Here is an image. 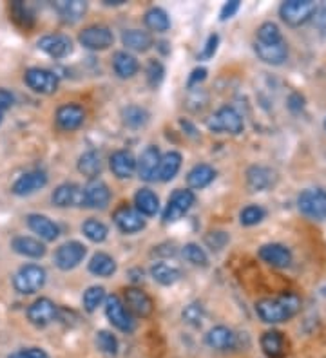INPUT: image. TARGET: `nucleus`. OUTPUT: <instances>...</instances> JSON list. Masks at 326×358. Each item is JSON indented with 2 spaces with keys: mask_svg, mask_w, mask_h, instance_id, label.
<instances>
[{
  "mask_svg": "<svg viewBox=\"0 0 326 358\" xmlns=\"http://www.w3.org/2000/svg\"><path fill=\"white\" fill-rule=\"evenodd\" d=\"M254 51L265 64L270 66H281L288 58L287 40L283 38L281 31L274 22H265L257 27Z\"/></svg>",
  "mask_w": 326,
  "mask_h": 358,
  "instance_id": "1",
  "label": "nucleus"
},
{
  "mask_svg": "<svg viewBox=\"0 0 326 358\" xmlns=\"http://www.w3.org/2000/svg\"><path fill=\"white\" fill-rule=\"evenodd\" d=\"M299 310L301 299L296 293H285L276 299H263L256 304L257 317L266 324L287 322Z\"/></svg>",
  "mask_w": 326,
  "mask_h": 358,
  "instance_id": "2",
  "label": "nucleus"
},
{
  "mask_svg": "<svg viewBox=\"0 0 326 358\" xmlns=\"http://www.w3.org/2000/svg\"><path fill=\"white\" fill-rule=\"evenodd\" d=\"M318 13V4L312 0H287L279 6V17L292 27L303 26Z\"/></svg>",
  "mask_w": 326,
  "mask_h": 358,
  "instance_id": "3",
  "label": "nucleus"
},
{
  "mask_svg": "<svg viewBox=\"0 0 326 358\" xmlns=\"http://www.w3.org/2000/svg\"><path fill=\"white\" fill-rule=\"evenodd\" d=\"M46 270L39 264H24L20 270L15 273L13 286L18 293L22 295H33V293L40 292L46 284Z\"/></svg>",
  "mask_w": 326,
  "mask_h": 358,
  "instance_id": "4",
  "label": "nucleus"
},
{
  "mask_svg": "<svg viewBox=\"0 0 326 358\" xmlns=\"http://www.w3.org/2000/svg\"><path fill=\"white\" fill-rule=\"evenodd\" d=\"M207 127L212 132H226V134H241L245 129L243 118L241 114L234 109V107H222L214 114L212 118H209Z\"/></svg>",
  "mask_w": 326,
  "mask_h": 358,
  "instance_id": "5",
  "label": "nucleus"
},
{
  "mask_svg": "<svg viewBox=\"0 0 326 358\" xmlns=\"http://www.w3.org/2000/svg\"><path fill=\"white\" fill-rule=\"evenodd\" d=\"M301 214L310 219H326V192L321 188H308L297 199Z\"/></svg>",
  "mask_w": 326,
  "mask_h": 358,
  "instance_id": "6",
  "label": "nucleus"
},
{
  "mask_svg": "<svg viewBox=\"0 0 326 358\" xmlns=\"http://www.w3.org/2000/svg\"><path fill=\"white\" fill-rule=\"evenodd\" d=\"M105 315H107L109 322L113 324L114 328L123 333H130L135 329V319L130 311L127 310L125 304L120 301V297L111 295L105 299Z\"/></svg>",
  "mask_w": 326,
  "mask_h": 358,
  "instance_id": "7",
  "label": "nucleus"
},
{
  "mask_svg": "<svg viewBox=\"0 0 326 358\" xmlns=\"http://www.w3.org/2000/svg\"><path fill=\"white\" fill-rule=\"evenodd\" d=\"M24 82L31 91L39 94H53L58 89V76L53 71L42 67H31L24 75Z\"/></svg>",
  "mask_w": 326,
  "mask_h": 358,
  "instance_id": "8",
  "label": "nucleus"
},
{
  "mask_svg": "<svg viewBox=\"0 0 326 358\" xmlns=\"http://www.w3.org/2000/svg\"><path fill=\"white\" fill-rule=\"evenodd\" d=\"M79 42L91 51H105L113 45L114 35L107 26H89L79 35Z\"/></svg>",
  "mask_w": 326,
  "mask_h": 358,
  "instance_id": "9",
  "label": "nucleus"
},
{
  "mask_svg": "<svg viewBox=\"0 0 326 358\" xmlns=\"http://www.w3.org/2000/svg\"><path fill=\"white\" fill-rule=\"evenodd\" d=\"M194 201L196 196L192 190H176L170 196L169 203H167V208L163 212V221L165 223H176V221H179L192 208Z\"/></svg>",
  "mask_w": 326,
  "mask_h": 358,
  "instance_id": "10",
  "label": "nucleus"
},
{
  "mask_svg": "<svg viewBox=\"0 0 326 358\" xmlns=\"http://www.w3.org/2000/svg\"><path fill=\"white\" fill-rule=\"evenodd\" d=\"M87 250L82 243L79 241H69V243H64L60 248L55 252V264H57L60 270L69 271L73 268H76L80 262L86 257Z\"/></svg>",
  "mask_w": 326,
  "mask_h": 358,
  "instance_id": "11",
  "label": "nucleus"
},
{
  "mask_svg": "<svg viewBox=\"0 0 326 358\" xmlns=\"http://www.w3.org/2000/svg\"><path fill=\"white\" fill-rule=\"evenodd\" d=\"M57 306H55V302L49 301V299L42 297L36 299L29 308H27V319L33 326L36 328H46L53 320L57 319Z\"/></svg>",
  "mask_w": 326,
  "mask_h": 358,
  "instance_id": "12",
  "label": "nucleus"
},
{
  "mask_svg": "<svg viewBox=\"0 0 326 358\" xmlns=\"http://www.w3.org/2000/svg\"><path fill=\"white\" fill-rule=\"evenodd\" d=\"M114 224L120 228V231L123 234H136V231L144 230L145 228V219L144 215L140 214L138 210L133 208V206L122 205L120 208H116V212L113 214Z\"/></svg>",
  "mask_w": 326,
  "mask_h": 358,
  "instance_id": "13",
  "label": "nucleus"
},
{
  "mask_svg": "<svg viewBox=\"0 0 326 358\" xmlns=\"http://www.w3.org/2000/svg\"><path fill=\"white\" fill-rule=\"evenodd\" d=\"M82 190H83V206L102 210L109 205L111 192H109V187L102 181V179L98 178L89 179V183H87Z\"/></svg>",
  "mask_w": 326,
  "mask_h": 358,
  "instance_id": "14",
  "label": "nucleus"
},
{
  "mask_svg": "<svg viewBox=\"0 0 326 358\" xmlns=\"http://www.w3.org/2000/svg\"><path fill=\"white\" fill-rule=\"evenodd\" d=\"M55 120H57L58 129H62V131H76V129L82 127L83 120H86V110L76 103H65L58 107Z\"/></svg>",
  "mask_w": 326,
  "mask_h": 358,
  "instance_id": "15",
  "label": "nucleus"
},
{
  "mask_svg": "<svg viewBox=\"0 0 326 358\" xmlns=\"http://www.w3.org/2000/svg\"><path fill=\"white\" fill-rule=\"evenodd\" d=\"M39 49H42L46 55H49L51 58H65L69 57L71 51H73V42H71L69 36L60 35H46L39 40Z\"/></svg>",
  "mask_w": 326,
  "mask_h": 358,
  "instance_id": "16",
  "label": "nucleus"
},
{
  "mask_svg": "<svg viewBox=\"0 0 326 358\" xmlns=\"http://www.w3.org/2000/svg\"><path fill=\"white\" fill-rule=\"evenodd\" d=\"M161 162V154L158 147L154 145H149L147 149L142 152L140 159L136 162V171H138L140 178L144 181H154L158 176V166Z\"/></svg>",
  "mask_w": 326,
  "mask_h": 358,
  "instance_id": "17",
  "label": "nucleus"
},
{
  "mask_svg": "<svg viewBox=\"0 0 326 358\" xmlns=\"http://www.w3.org/2000/svg\"><path fill=\"white\" fill-rule=\"evenodd\" d=\"M123 299H125L123 304L127 306V310H129L130 313L138 315V317H144V319L149 317V315L152 313V310H154V302H152V299L149 297L144 289L127 288Z\"/></svg>",
  "mask_w": 326,
  "mask_h": 358,
  "instance_id": "18",
  "label": "nucleus"
},
{
  "mask_svg": "<svg viewBox=\"0 0 326 358\" xmlns=\"http://www.w3.org/2000/svg\"><path fill=\"white\" fill-rule=\"evenodd\" d=\"M53 205L58 208H67V206H83V190L74 183H64L55 188L51 196Z\"/></svg>",
  "mask_w": 326,
  "mask_h": 358,
  "instance_id": "19",
  "label": "nucleus"
},
{
  "mask_svg": "<svg viewBox=\"0 0 326 358\" xmlns=\"http://www.w3.org/2000/svg\"><path fill=\"white\" fill-rule=\"evenodd\" d=\"M48 185V174L42 171H31L26 172L24 176L17 179L11 187V192L15 196H29V194L36 192L40 188Z\"/></svg>",
  "mask_w": 326,
  "mask_h": 358,
  "instance_id": "20",
  "label": "nucleus"
},
{
  "mask_svg": "<svg viewBox=\"0 0 326 358\" xmlns=\"http://www.w3.org/2000/svg\"><path fill=\"white\" fill-rule=\"evenodd\" d=\"M261 261H265L266 264L274 268H287L290 266L292 254L287 246L278 245V243H270V245H263L259 248Z\"/></svg>",
  "mask_w": 326,
  "mask_h": 358,
  "instance_id": "21",
  "label": "nucleus"
},
{
  "mask_svg": "<svg viewBox=\"0 0 326 358\" xmlns=\"http://www.w3.org/2000/svg\"><path fill=\"white\" fill-rule=\"evenodd\" d=\"M205 342L209 348L217 351H229L234 350L236 344H238V336L232 329L225 328V326H216V328L210 329L205 336Z\"/></svg>",
  "mask_w": 326,
  "mask_h": 358,
  "instance_id": "22",
  "label": "nucleus"
},
{
  "mask_svg": "<svg viewBox=\"0 0 326 358\" xmlns=\"http://www.w3.org/2000/svg\"><path fill=\"white\" fill-rule=\"evenodd\" d=\"M109 165L113 174L120 179L130 178L136 171V159L129 150H116L109 159Z\"/></svg>",
  "mask_w": 326,
  "mask_h": 358,
  "instance_id": "23",
  "label": "nucleus"
},
{
  "mask_svg": "<svg viewBox=\"0 0 326 358\" xmlns=\"http://www.w3.org/2000/svg\"><path fill=\"white\" fill-rule=\"evenodd\" d=\"M27 227L43 241H55L60 236V228L53 223L51 219L46 217V215L29 214L27 215Z\"/></svg>",
  "mask_w": 326,
  "mask_h": 358,
  "instance_id": "24",
  "label": "nucleus"
},
{
  "mask_svg": "<svg viewBox=\"0 0 326 358\" xmlns=\"http://www.w3.org/2000/svg\"><path fill=\"white\" fill-rule=\"evenodd\" d=\"M261 350L269 358H283L287 353V342L281 331H266L261 336Z\"/></svg>",
  "mask_w": 326,
  "mask_h": 358,
  "instance_id": "25",
  "label": "nucleus"
},
{
  "mask_svg": "<svg viewBox=\"0 0 326 358\" xmlns=\"http://www.w3.org/2000/svg\"><path fill=\"white\" fill-rule=\"evenodd\" d=\"M11 248H13L17 254L29 259H40L46 255V246H43L39 239H35V237H15V239L11 241Z\"/></svg>",
  "mask_w": 326,
  "mask_h": 358,
  "instance_id": "26",
  "label": "nucleus"
},
{
  "mask_svg": "<svg viewBox=\"0 0 326 358\" xmlns=\"http://www.w3.org/2000/svg\"><path fill=\"white\" fill-rule=\"evenodd\" d=\"M55 9H57V13L60 15L65 24H74L86 15L87 2H82V0H62V2L55 4Z\"/></svg>",
  "mask_w": 326,
  "mask_h": 358,
  "instance_id": "27",
  "label": "nucleus"
},
{
  "mask_svg": "<svg viewBox=\"0 0 326 358\" xmlns=\"http://www.w3.org/2000/svg\"><path fill=\"white\" fill-rule=\"evenodd\" d=\"M113 69L120 78H133L138 73L140 64L130 52L118 51L113 58Z\"/></svg>",
  "mask_w": 326,
  "mask_h": 358,
  "instance_id": "28",
  "label": "nucleus"
},
{
  "mask_svg": "<svg viewBox=\"0 0 326 358\" xmlns=\"http://www.w3.org/2000/svg\"><path fill=\"white\" fill-rule=\"evenodd\" d=\"M179 169H182V154L176 152V150H170L165 156H161L156 178L160 179V181H163V183H167V181L176 178Z\"/></svg>",
  "mask_w": 326,
  "mask_h": 358,
  "instance_id": "29",
  "label": "nucleus"
},
{
  "mask_svg": "<svg viewBox=\"0 0 326 358\" xmlns=\"http://www.w3.org/2000/svg\"><path fill=\"white\" fill-rule=\"evenodd\" d=\"M122 42L127 49L136 52H145L152 48V36L149 35L147 31L140 29H129L122 35Z\"/></svg>",
  "mask_w": 326,
  "mask_h": 358,
  "instance_id": "30",
  "label": "nucleus"
},
{
  "mask_svg": "<svg viewBox=\"0 0 326 358\" xmlns=\"http://www.w3.org/2000/svg\"><path fill=\"white\" fill-rule=\"evenodd\" d=\"M151 275L161 286H172V284H176L182 279V271L176 266L167 264V262H156V264H152Z\"/></svg>",
  "mask_w": 326,
  "mask_h": 358,
  "instance_id": "31",
  "label": "nucleus"
},
{
  "mask_svg": "<svg viewBox=\"0 0 326 358\" xmlns=\"http://www.w3.org/2000/svg\"><path fill=\"white\" fill-rule=\"evenodd\" d=\"M135 205L142 215H156L158 208H160V199L149 188H140L135 196Z\"/></svg>",
  "mask_w": 326,
  "mask_h": 358,
  "instance_id": "32",
  "label": "nucleus"
},
{
  "mask_svg": "<svg viewBox=\"0 0 326 358\" xmlns=\"http://www.w3.org/2000/svg\"><path fill=\"white\" fill-rule=\"evenodd\" d=\"M216 178V171H214L210 165H196L191 172L187 174V183L191 188H205L207 185H210Z\"/></svg>",
  "mask_w": 326,
  "mask_h": 358,
  "instance_id": "33",
  "label": "nucleus"
},
{
  "mask_svg": "<svg viewBox=\"0 0 326 358\" xmlns=\"http://www.w3.org/2000/svg\"><path fill=\"white\" fill-rule=\"evenodd\" d=\"M89 271L96 277H111L116 271V262L111 255L100 252V254L93 255L89 261Z\"/></svg>",
  "mask_w": 326,
  "mask_h": 358,
  "instance_id": "34",
  "label": "nucleus"
},
{
  "mask_svg": "<svg viewBox=\"0 0 326 358\" xmlns=\"http://www.w3.org/2000/svg\"><path fill=\"white\" fill-rule=\"evenodd\" d=\"M247 183L254 192L265 190L272 185V171L265 166H250L247 172Z\"/></svg>",
  "mask_w": 326,
  "mask_h": 358,
  "instance_id": "35",
  "label": "nucleus"
},
{
  "mask_svg": "<svg viewBox=\"0 0 326 358\" xmlns=\"http://www.w3.org/2000/svg\"><path fill=\"white\" fill-rule=\"evenodd\" d=\"M79 171L83 176H87L89 179L98 178V174L102 172V157L100 154L95 152V150H89V152L82 154L79 159Z\"/></svg>",
  "mask_w": 326,
  "mask_h": 358,
  "instance_id": "36",
  "label": "nucleus"
},
{
  "mask_svg": "<svg viewBox=\"0 0 326 358\" xmlns=\"http://www.w3.org/2000/svg\"><path fill=\"white\" fill-rule=\"evenodd\" d=\"M145 26L151 31H156V33H165L170 27L169 15L165 13V9L161 8H151L145 13Z\"/></svg>",
  "mask_w": 326,
  "mask_h": 358,
  "instance_id": "37",
  "label": "nucleus"
},
{
  "mask_svg": "<svg viewBox=\"0 0 326 358\" xmlns=\"http://www.w3.org/2000/svg\"><path fill=\"white\" fill-rule=\"evenodd\" d=\"M9 9H11V18H13L17 26H20L22 29H31L33 27L35 15L29 9V6H26L24 2H13Z\"/></svg>",
  "mask_w": 326,
  "mask_h": 358,
  "instance_id": "38",
  "label": "nucleus"
},
{
  "mask_svg": "<svg viewBox=\"0 0 326 358\" xmlns=\"http://www.w3.org/2000/svg\"><path fill=\"white\" fill-rule=\"evenodd\" d=\"M122 118L127 127L140 129L149 122V113L145 109H142V107H138V105H129L127 109H123Z\"/></svg>",
  "mask_w": 326,
  "mask_h": 358,
  "instance_id": "39",
  "label": "nucleus"
},
{
  "mask_svg": "<svg viewBox=\"0 0 326 358\" xmlns=\"http://www.w3.org/2000/svg\"><path fill=\"white\" fill-rule=\"evenodd\" d=\"M82 231L83 236L89 241H93V243H104L109 234L107 227L102 221H98V219H87L86 223L82 224Z\"/></svg>",
  "mask_w": 326,
  "mask_h": 358,
  "instance_id": "40",
  "label": "nucleus"
},
{
  "mask_svg": "<svg viewBox=\"0 0 326 358\" xmlns=\"http://www.w3.org/2000/svg\"><path fill=\"white\" fill-rule=\"evenodd\" d=\"M105 299H107L105 297V289L102 286H91V288L83 293V308H86V311L93 313V311L98 310V306L104 304Z\"/></svg>",
  "mask_w": 326,
  "mask_h": 358,
  "instance_id": "41",
  "label": "nucleus"
},
{
  "mask_svg": "<svg viewBox=\"0 0 326 358\" xmlns=\"http://www.w3.org/2000/svg\"><path fill=\"white\" fill-rule=\"evenodd\" d=\"M96 345L107 357H116L118 355V338L109 331H98L96 333Z\"/></svg>",
  "mask_w": 326,
  "mask_h": 358,
  "instance_id": "42",
  "label": "nucleus"
},
{
  "mask_svg": "<svg viewBox=\"0 0 326 358\" xmlns=\"http://www.w3.org/2000/svg\"><path fill=\"white\" fill-rule=\"evenodd\" d=\"M266 212L263 206L259 205H250L247 208L241 210V214H239V221L243 227H254V224L261 223L263 219H265Z\"/></svg>",
  "mask_w": 326,
  "mask_h": 358,
  "instance_id": "43",
  "label": "nucleus"
},
{
  "mask_svg": "<svg viewBox=\"0 0 326 358\" xmlns=\"http://www.w3.org/2000/svg\"><path fill=\"white\" fill-rule=\"evenodd\" d=\"M183 257L187 259L189 262H192L194 266L205 268L209 264V257L205 254V250L200 248L198 245H194V243H189V245L183 246Z\"/></svg>",
  "mask_w": 326,
  "mask_h": 358,
  "instance_id": "44",
  "label": "nucleus"
},
{
  "mask_svg": "<svg viewBox=\"0 0 326 358\" xmlns=\"http://www.w3.org/2000/svg\"><path fill=\"white\" fill-rule=\"evenodd\" d=\"M182 317L183 322H187L189 326L198 328V326H201V322H203V306H201L200 302H192V304H189V306L183 310Z\"/></svg>",
  "mask_w": 326,
  "mask_h": 358,
  "instance_id": "45",
  "label": "nucleus"
},
{
  "mask_svg": "<svg viewBox=\"0 0 326 358\" xmlns=\"http://www.w3.org/2000/svg\"><path fill=\"white\" fill-rule=\"evenodd\" d=\"M147 83L152 89H156L161 82H163V76H165V67L161 66V62L158 60H149L147 64Z\"/></svg>",
  "mask_w": 326,
  "mask_h": 358,
  "instance_id": "46",
  "label": "nucleus"
},
{
  "mask_svg": "<svg viewBox=\"0 0 326 358\" xmlns=\"http://www.w3.org/2000/svg\"><path fill=\"white\" fill-rule=\"evenodd\" d=\"M205 243H207V246H209L210 250H216V252H219V250H222L223 246L229 243V236H226L225 231H222V230L209 231V234L205 236Z\"/></svg>",
  "mask_w": 326,
  "mask_h": 358,
  "instance_id": "47",
  "label": "nucleus"
},
{
  "mask_svg": "<svg viewBox=\"0 0 326 358\" xmlns=\"http://www.w3.org/2000/svg\"><path fill=\"white\" fill-rule=\"evenodd\" d=\"M9 358H49L48 353L40 348H27V350H20L17 353L9 355Z\"/></svg>",
  "mask_w": 326,
  "mask_h": 358,
  "instance_id": "48",
  "label": "nucleus"
},
{
  "mask_svg": "<svg viewBox=\"0 0 326 358\" xmlns=\"http://www.w3.org/2000/svg\"><path fill=\"white\" fill-rule=\"evenodd\" d=\"M217 44H219V36L210 35L209 40H207V44H205L203 51H201L200 58H203V60H209V58H212L217 51Z\"/></svg>",
  "mask_w": 326,
  "mask_h": 358,
  "instance_id": "49",
  "label": "nucleus"
},
{
  "mask_svg": "<svg viewBox=\"0 0 326 358\" xmlns=\"http://www.w3.org/2000/svg\"><path fill=\"white\" fill-rule=\"evenodd\" d=\"M239 9V0H232V2H226L222 8V13H219V18L222 20H226V18H232Z\"/></svg>",
  "mask_w": 326,
  "mask_h": 358,
  "instance_id": "50",
  "label": "nucleus"
},
{
  "mask_svg": "<svg viewBox=\"0 0 326 358\" xmlns=\"http://www.w3.org/2000/svg\"><path fill=\"white\" fill-rule=\"evenodd\" d=\"M205 78H207V69H205V67L194 69L192 71L191 78H189V87H194V85H198L200 82H203Z\"/></svg>",
  "mask_w": 326,
  "mask_h": 358,
  "instance_id": "51",
  "label": "nucleus"
},
{
  "mask_svg": "<svg viewBox=\"0 0 326 358\" xmlns=\"http://www.w3.org/2000/svg\"><path fill=\"white\" fill-rule=\"evenodd\" d=\"M13 105V94L6 89H0V110L9 109Z\"/></svg>",
  "mask_w": 326,
  "mask_h": 358,
  "instance_id": "52",
  "label": "nucleus"
},
{
  "mask_svg": "<svg viewBox=\"0 0 326 358\" xmlns=\"http://www.w3.org/2000/svg\"><path fill=\"white\" fill-rule=\"evenodd\" d=\"M125 0H104L105 6H122Z\"/></svg>",
  "mask_w": 326,
  "mask_h": 358,
  "instance_id": "53",
  "label": "nucleus"
},
{
  "mask_svg": "<svg viewBox=\"0 0 326 358\" xmlns=\"http://www.w3.org/2000/svg\"><path fill=\"white\" fill-rule=\"evenodd\" d=\"M322 9H325V15H326V4H325V6H322Z\"/></svg>",
  "mask_w": 326,
  "mask_h": 358,
  "instance_id": "54",
  "label": "nucleus"
},
{
  "mask_svg": "<svg viewBox=\"0 0 326 358\" xmlns=\"http://www.w3.org/2000/svg\"><path fill=\"white\" fill-rule=\"evenodd\" d=\"M325 131H326V120H325Z\"/></svg>",
  "mask_w": 326,
  "mask_h": 358,
  "instance_id": "55",
  "label": "nucleus"
}]
</instances>
